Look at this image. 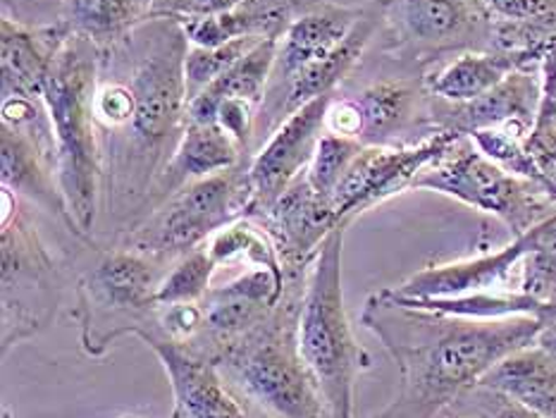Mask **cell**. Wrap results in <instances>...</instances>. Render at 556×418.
<instances>
[{
  "mask_svg": "<svg viewBox=\"0 0 556 418\" xmlns=\"http://www.w3.org/2000/svg\"><path fill=\"white\" fill-rule=\"evenodd\" d=\"M361 149H364V143L356 139L323 131L316 153H313L311 165L306 170L311 187L325 199L332 201L337 187H340V182L344 179L349 167H352L356 155L361 153Z\"/></svg>",
  "mask_w": 556,
  "mask_h": 418,
  "instance_id": "obj_32",
  "label": "cell"
},
{
  "mask_svg": "<svg viewBox=\"0 0 556 418\" xmlns=\"http://www.w3.org/2000/svg\"><path fill=\"white\" fill-rule=\"evenodd\" d=\"M287 290L282 266H244L237 278L213 284L201 299L203 328L189 350L208 356L225 350L273 314Z\"/></svg>",
  "mask_w": 556,
  "mask_h": 418,
  "instance_id": "obj_12",
  "label": "cell"
},
{
  "mask_svg": "<svg viewBox=\"0 0 556 418\" xmlns=\"http://www.w3.org/2000/svg\"><path fill=\"white\" fill-rule=\"evenodd\" d=\"M542 189H545L549 199L556 203V163L545 173V177H542Z\"/></svg>",
  "mask_w": 556,
  "mask_h": 418,
  "instance_id": "obj_39",
  "label": "cell"
},
{
  "mask_svg": "<svg viewBox=\"0 0 556 418\" xmlns=\"http://www.w3.org/2000/svg\"><path fill=\"white\" fill-rule=\"evenodd\" d=\"M361 322L399 368L394 400L372 418H434L452 409L502 358L538 342L540 318L470 320L410 308L372 292Z\"/></svg>",
  "mask_w": 556,
  "mask_h": 418,
  "instance_id": "obj_2",
  "label": "cell"
},
{
  "mask_svg": "<svg viewBox=\"0 0 556 418\" xmlns=\"http://www.w3.org/2000/svg\"><path fill=\"white\" fill-rule=\"evenodd\" d=\"M261 41L265 39H235L213 48L189 46L185 60L187 99H197L203 89H208L215 79H220L229 67L239 63V60L249 51H253Z\"/></svg>",
  "mask_w": 556,
  "mask_h": 418,
  "instance_id": "obj_31",
  "label": "cell"
},
{
  "mask_svg": "<svg viewBox=\"0 0 556 418\" xmlns=\"http://www.w3.org/2000/svg\"><path fill=\"white\" fill-rule=\"evenodd\" d=\"M492 22H526L556 15V0H480Z\"/></svg>",
  "mask_w": 556,
  "mask_h": 418,
  "instance_id": "obj_37",
  "label": "cell"
},
{
  "mask_svg": "<svg viewBox=\"0 0 556 418\" xmlns=\"http://www.w3.org/2000/svg\"><path fill=\"white\" fill-rule=\"evenodd\" d=\"M72 29L65 22L51 27H27L3 17L0 24V75L3 99H43V87L58 46Z\"/></svg>",
  "mask_w": 556,
  "mask_h": 418,
  "instance_id": "obj_21",
  "label": "cell"
},
{
  "mask_svg": "<svg viewBox=\"0 0 556 418\" xmlns=\"http://www.w3.org/2000/svg\"><path fill=\"white\" fill-rule=\"evenodd\" d=\"M414 189L434 191L490 213L509 227L511 237L526 235L556 213V203L545 189L526 177L506 173L482 155L468 137L456 139L442 159L430 163L418 175Z\"/></svg>",
  "mask_w": 556,
  "mask_h": 418,
  "instance_id": "obj_9",
  "label": "cell"
},
{
  "mask_svg": "<svg viewBox=\"0 0 556 418\" xmlns=\"http://www.w3.org/2000/svg\"><path fill=\"white\" fill-rule=\"evenodd\" d=\"M241 0H155L151 17H173L179 22L203 20L232 10Z\"/></svg>",
  "mask_w": 556,
  "mask_h": 418,
  "instance_id": "obj_36",
  "label": "cell"
},
{
  "mask_svg": "<svg viewBox=\"0 0 556 418\" xmlns=\"http://www.w3.org/2000/svg\"><path fill=\"white\" fill-rule=\"evenodd\" d=\"M540 107V69H514L497 87L468 103H444L430 96L434 131L468 137L478 129H506L528 139Z\"/></svg>",
  "mask_w": 556,
  "mask_h": 418,
  "instance_id": "obj_17",
  "label": "cell"
},
{
  "mask_svg": "<svg viewBox=\"0 0 556 418\" xmlns=\"http://www.w3.org/2000/svg\"><path fill=\"white\" fill-rule=\"evenodd\" d=\"M277 48H280V41H261L239 63L229 67L220 79H215L208 89H203L197 99H191L187 105V123L213 125L217 103L223 99H244L261 107L277 60Z\"/></svg>",
  "mask_w": 556,
  "mask_h": 418,
  "instance_id": "obj_26",
  "label": "cell"
},
{
  "mask_svg": "<svg viewBox=\"0 0 556 418\" xmlns=\"http://www.w3.org/2000/svg\"><path fill=\"white\" fill-rule=\"evenodd\" d=\"M101 48L70 31L58 46L43 87L55 139L58 179L72 218L91 242L101 218L103 161L93 119V91L99 81Z\"/></svg>",
  "mask_w": 556,
  "mask_h": 418,
  "instance_id": "obj_4",
  "label": "cell"
},
{
  "mask_svg": "<svg viewBox=\"0 0 556 418\" xmlns=\"http://www.w3.org/2000/svg\"><path fill=\"white\" fill-rule=\"evenodd\" d=\"M217 273L215 261L211 258L208 249L199 246L191 254L177 258L155 290V306H175V304H199L213 287V278Z\"/></svg>",
  "mask_w": 556,
  "mask_h": 418,
  "instance_id": "obj_29",
  "label": "cell"
},
{
  "mask_svg": "<svg viewBox=\"0 0 556 418\" xmlns=\"http://www.w3.org/2000/svg\"><path fill=\"white\" fill-rule=\"evenodd\" d=\"M65 0H3V17L27 27H51L63 22Z\"/></svg>",
  "mask_w": 556,
  "mask_h": 418,
  "instance_id": "obj_35",
  "label": "cell"
},
{
  "mask_svg": "<svg viewBox=\"0 0 556 418\" xmlns=\"http://www.w3.org/2000/svg\"><path fill=\"white\" fill-rule=\"evenodd\" d=\"M247 159H251V155L220 125L187 123L185 137L179 141L175 155L159 177V182L151 189L147 213L143 215H149L155 206H161L175 191L185 189L191 182H199V179L229 170V167H235Z\"/></svg>",
  "mask_w": 556,
  "mask_h": 418,
  "instance_id": "obj_22",
  "label": "cell"
},
{
  "mask_svg": "<svg viewBox=\"0 0 556 418\" xmlns=\"http://www.w3.org/2000/svg\"><path fill=\"white\" fill-rule=\"evenodd\" d=\"M468 139L476 143L482 155H488L492 163L504 167L506 173L526 177L530 182L538 185L542 182L540 167L535 165L533 155L528 153L523 137L511 135V131L506 129H478L473 135H468Z\"/></svg>",
  "mask_w": 556,
  "mask_h": 418,
  "instance_id": "obj_33",
  "label": "cell"
},
{
  "mask_svg": "<svg viewBox=\"0 0 556 418\" xmlns=\"http://www.w3.org/2000/svg\"><path fill=\"white\" fill-rule=\"evenodd\" d=\"M346 223L334 227L308 273L299 311V352L323 394L330 418H356V380L370 368L346 314L342 256Z\"/></svg>",
  "mask_w": 556,
  "mask_h": 418,
  "instance_id": "obj_5",
  "label": "cell"
},
{
  "mask_svg": "<svg viewBox=\"0 0 556 418\" xmlns=\"http://www.w3.org/2000/svg\"><path fill=\"white\" fill-rule=\"evenodd\" d=\"M182 22L151 17L101 48L93 119L103 161L101 213L119 237L147 213L153 185L187 129Z\"/></svg>",
  "mask_w": 556,
  "mask_h": 418,
  "instance_id": "obj_1",
  "label": "cell"
},
{
  "mask_svg": "<svg viewBox=\"0 0 556 418\" xmlns=\"http://www.w3.org/2000/svg\"><path fill=\"white\" fill-rule=\"evenodd\" d=\"M514 69H521L514 58L488 48V51H464L450 60H440L426 69L422 79L432 99L468 103L497 87Z\"/></svg>",
  "mask_w": 556,
  "mask_h": 418,
  "instance_id": "obj_24",
  "label": "cell"
},
{
  "mask_svg": "<svg viewBox=\"0 0 556 418\" xmlns=\"http://www.w3.org/2000/svg\"><path fill=\"white\" fill-rule=\"evenodd\" d=\"M167 268L125 246L103 249L101 258L77 280V308L72 318L79 322L81 350L101 358L117 340L153 334L159 326L153 296Z\"/></svg>",
  "mask_w": 556,
  "mask_h": 418,
  "instance_id": "obj_7",
  "label": "cell"
},
{
  "mask_svg": "<svg viewBox=\"0 0 556 418\" xmlns=\"http://www.w3.org/2000/svg\"><path fill=\"white\" fill-rule=\"evenodd\" d=\"M119 418H147V416H139V414H125V416H119Z\"/></svg>",
  "mask_w": 556,
  "mask_h": 418,
  "instance_id": "obj_41",
  "label": "cell"
},
{
  "mask_svg": "<svg viewBox=\"0 0 556 418\" xmlns=\"http://www.w3.org/2000/svg\"><path fill=\"white\" fill-rule=\"evenodd\" d=\"M444 418H470V416H464V414H454V411H452V414H446Z\"/></svg>",
  "mask_w": 556,
  "mask_h": 418,
  "instance_id": "obj_40",
  "label": "cell"
},
{
  "mask_svg": "<svg viewBox=\"0 0 556 418\" xmlns=\"http://www.w3.org/2000/svg\"><path fill=\"white\" fill-rule=\"evenodd\" d=\"M217 270L229 266H282L265 227L253 218H239L217 230L205 242Z\"/></svg>",
  "mask_w": 556,
  "mask_h": 418,
  "instance_id": "obj_28",
  "label": "cell"
},
{
  "mask_svg": "<svg viewBox=\"0 0 556 418\" xmlns=\"http://www.w3.org/2000/svg\"><path fill=\"white\" fill-rule=\"evenodd\" d=\"M251 218L258 220L270 235L287 284H304L308 280L323 242L334 227L344 223L337 215L332 201L311 187L306 173L292 182L270 208Z\"/></svg>",
  "mask_w": 556,
  "mask_h": 418,
  "instance_id": "obj_13",
  "label": "cell"
},
{
  "mask_svg": "<svg viewBox=\"0 0 556 418\" xmlns=\"http://www.w3.org/2000/svg\"><path fill=\"white\" fill-rule=\"evenodd\" d=\"M528 254L523 258L521 292L556 308V213L530 230Z\"/></svg>",
  "mask_w": 556,
  "mask_h": 418,
  "instance_id": "obj_30",
  "label": "cell"
},
{
  "mask_svg": "<svg viewBox=\"0 0 556 418\" xmlns=\"http://www.w3.org/2000/svg\"><path fill=\"white\" fill-rule=\"evenodd\" d=\"M456 406L468 409L470 414H464V416H470V418H545L530 409V406L509 397V394L497 392L485 385H476L473 390H468L464 397L452 406V409H456Z\"/></svg>",
  "mask_w": 556,
  "mask_h": 418,
  "instance_id": "obj_34",
  "label": "cell"
},
{
  "mask_svg": "<svg viewBox=\"0 0 556 418\" xmlns=\"http://www.w3.org/2000/svg\"><path fill=\"white\" fill-rule=\"evenodd\" d=\"M364 12L366 5H337L328 0H316L306 12H301L280 39L268 87H280L299 69L328 58L334 48L344 43Z\"/></svg>",
  "mask_w": 556,
  "mask_h": 418,
  "instance_id": "obj_20",
  "label": "cell"
},
{
  "mask_svg": "<svg viewBox=\"0 0 556 418\" xmlns=\"http://www.w3.org/2000/svg\"><path fill=\"white\" fill-rule=\"evenodd\" d=\"M249 161L175 191L131 230L119 235L117 246L173 266L177 258L203 246L225 225L247 218L253 206Z\"/></svg>",
  "mask_w": 556,
  "mask_h": 418,
  "instance_id": "obj_8",
  "label": "cell"
},
{
  "mask_svg": "<svg viewBox=\"0 0 556 418\" xmlns=\"http://www.w3.org/2000/svg\"><path fill=\"white\" fill-rule=\"evenodd\" d=\"M538 346H542V350L549 352L554 358H556V311L552 316H547L545 320H542V330L538 334Z\"/></svg>",
  "mask_w": 556,
  "mask_h": 418,
  "instance_id": "obj_38",
  "label": "cell"
},
{
  "mask_svg": "<svg viewBox=\"0 0 556 418\" xmlns=\"http://www.w3.org/2000/svg\"><path fill=\"white\" fill-rule=\"evenodd\" d=\"M332 96L334 93L320 96V99L299 107L251 155L249 182L253 191V206L249 211V218L270 208L292 187V182L308 170L313 153H316L325 131V113H328Z\"/></svg>",
  "mask_w": 556,
  "mask_h": 418,
  "instance_id": "obj_14",
  "label": "cell"
},
{
  "mask_svg": "<svg viewBox=\"0 0 556 418\" xmlns=\"http://www.w3.org/2000/svg\"><path fill=\"white\" fill-rule=\"evenodd\" d=\"M0 182L27 206H36L55 218L81 244L96 249L79 230L58 179L55 147L20 127L0 125Z\"/></svg>",
  "mask_w": 556,
  "mask_h": 418,
  "instance_id": "obj_16",
  "label": "cell"
},
{
  "mask_svg": "<svg viewBox=\"0 0 556 418\" xmlns=\"http://www.w3.org/2000/svg\"><path fill=\"white\" fill-rule=\"evenodd\" d=\"M304 284H287L282 302L256 328L215 354L227 388L251 418H330L323 394L299 352Z\"/></svg>",
  "mask_w": 556,
  "mask_h": 418,
  "instance_id": "obj_3",
  "label": "cell"
},
{
  "mask_svg": "<svg viewBox=\"0 0 556 418\" xmlns=\"http://www.w3.org/2000/svg\"><path fill=\"white\" fill-rule=\"evenodd\" d=\"M478 385L509 394L540 416L556 418V358L538 344L502 358Z\"/></svg>",
  "mask_w": 556,
  "mask_h": 418,
  "instance_id": "obj_25",
  "label": "cell"
},
{
  "mask_svg": "<svg viewBox=\"0 0 556 418\" xmlns=\"http://www.w3.org/2000/svg\"><path fill=\"white\" fill-rule=\"evenodd\" d=\"M153 5L155 0H65L63 22L105 48L151 20Z\"/></svg>",
  "mask_w": 556,
  "mask_h": 418,
  "instance_id": "obj_27",
  "label": "cell"
},
{
  "mask_svg": "<svg viewBox=\"0 0 556 418\" xmlns=\"http://www.w3.org/2000/svg\"><path fill=\"white\" fill-rule=\"evenodd\" d=\"M530 230L514 237L509 244L485 254L434 263L420 268L404 282L390 287L392 294L404 299H450L480 292H521L523 258L530 249Z\"/></svg>",
  "mask_w": 556,
  "mask_h": 418,
  "instance_id": "obj_15",
  "label": "cell"
},
{
  "mask_svg": "<svg viewBox=\"0 0 556 418\" xmlns=\"http://www.w3.org/2000/svg\"><path fill=\"white\" fill-rule=\"evenodd\" d=\"M384 53L426 72L446 55L488 51L492 17L480 0H382Z\"/></svg>",
  "mask_w": 556,
  "mask_h": 418,
  "instance_id": "obj_10",
  "label": "cell"
},
{
  "mask_svg": "<svg viewBox=\"0 0 556 418\" xmlns=\"http://www.w3.org/2000/svg\"><path fill=\"white\" fill-rule=\"evenodd\" d=\"M173 390V418H251L208 356L167 340H147Z\"/></svg>",
  "mask_w": 556,
  "mask_h": 418,
  "instance_id": "obj_19",
  "label": "cell"
},
{
  "mask_svg": "<svg viewBox=\"0 0 556 418\" xmlns=\"http://www.w3.org/2000/svg\"><path fill=\"white\" fill-rule=\"evenodd\" d=\"M361 113L364 147H408L410 129L434 135L430 117V93L422 77L384 75L349 96Z\"/></svg>",
  "mask_w": 556,
  "mask_h": 418,
  "instance_id": "obj_18",
  "label": "cell"
},
{
  "mask_svg": "<svg viewBox=\"0 0 556 418\" xmlns=\"http://www.w3.org/2000/svg\"><path fill=\"white\" fill-rule=\"evenodd\" d=\"M316 0H241L220 15L189 20L182 27L191 46H223L235 39H275L280 41L292 22Z\"/></svg>",
  "mask_w": 556,
  "mask_h": 418,
  "instance_id": "obj_23",
  "label": "cell"
},
{
  "mask_svg": "<svg viewBox=\"0 0 556 418\" xmlns=\"http://www.w3.org/2000/svg\"><path fill=\"white\" fill-rule=\"evenodd\" d=\"M456 139H462V135L434 131L432 137L408 147H364L332 197L337 215L352 225L358 215L414 189L418 175L442 159Z\"/></svg>",
  "mask_w": 556,
  "mask_h": 418,
  "instance_id": "obj_11",
  "label": "cell"
},
{
  "mask_svg": "<svg viewBox=\"0 0 556 418\" xmlns=\"http://www.w3.org/2000/svg\"><path fill=\"white\" fill-rule=\"evenodd\" d=\"M0 215V342L3 356L53 326L65 273L48 249L27 203L3 189Z\"/></svg>",
  "mask_w": 556,
  "mask_h": 418,
  "instance_id": "obj_6",
  "label": "cell"
}]
</instances>
